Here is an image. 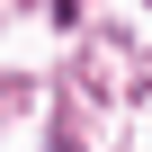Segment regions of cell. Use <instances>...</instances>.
I'll list each match as a JSON object with an SVG mask.
<instances>
[{
	"instance_id": "6da1fadb",
	"label": "cell",
	"mask_w": 152,
	"mask_h": 152,
	"mask_svg": "<svg viewBox=\"0 0 152 152\" xmlns=\"http://www.w3.org/2000/svg\"><path fill=\"white\" fill-rule=\"evenodd\" d=\"M63 18H72V0H63Z\"/></svg>"
}]
</instances>
